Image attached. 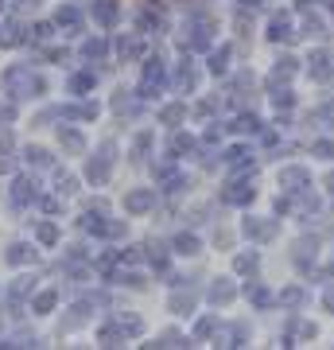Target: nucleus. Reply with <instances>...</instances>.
Instances as JSON below:
<instances>
[{
	"label": "nucleus",
	"instance_id": "nucleus-9",
	"mask_svg": "<svg viewBox=\"0 0 334 350\" xmlns=\"http://www.w3.org/2000/svg\"><path fill=\"white\" fill-rule=\"evenodd\" d=\"M152 202H156V195H152V191H133V195L124 199V206H128L133 214H144V211L152 206Z\"/></svg>",
	"mask_w": 334,
	"mask_h": 350
},
{
	"label": "nucleus",
	"instance_id": "nucleus-6",
	"mask_svg": "<svg viewBox=\"0 0 334 350\" xmlns=\"http://www.w3.org/2000/svg\"><path fill=\"white\" fill-rule=\"evenodd\" d=\"M55 308H59V292H55V288H43V292L31 296V312L36 315H51Z\"/></svg>",
	"mask_w": 334,
	"mask_h": 350
},
{
	"label": "nucleus",
	"instance_id": "nucleus-5",
	"mask_svg": "<svg viewBox=\"0 0 334 350\" xmlns=\"http://www.w3.org/2000/svg\"><path fill=\"white\" fill-rule=\"evenodd\" d=\"M117 16H121L117 0H94V20H98L101 27H113L117 24Z\"/></svg>",
	"mask_w": 334,
	"mask_h": 350
},
{
	"label": "nucleus",
	"instance_id": "nucleus-18",
	"mask_svg": "<svg viewBox=\"0 0 334 350\" xmlns=\"http://www.w3.org/2000/svg\"><path fill=\"white\" fill-rule=\"evenodd\" d=\"M55 191H59V195H74V191H78V179H74V175H62V172H59V187H55Z\"/></svg>",
	"mask_w": 334,
	"mask_h": 350
},
{
	"label": "nucleus",
	"instance_id": "nucleus-13",
	"mask_svg": "<svg viewBox=\"0 0 334 350\" xmlns=\"http://www.w3.org/2000/svg\"><path fill=\"white\" fill-rule=\"evenodd\" d=\"M59 140H62V148H70V152L86 148V140H82V133H78V129H59Z\"/></svg>",
	"mask_w": 334,
	"mask_h": 350
},
{
	"label": "nucleus",
	"instance_id": "nucleus-21",
	"mask_svg": "<svg viewBox=\"0 0 334 350\" xmlns=\"http://www.w3.org/2000/svg\"><path fill=\"white\" fill-rule=\"evenodd\" d=\"M8 167H12V163H8V160H0V175H4V172H8Z\"/></svg>",
	"mask_w": 334,
	"mask_h": 350
},
{
	"label": "nucleus",
	"instance_id": "nucleus-12",
	"mask_svg": "<svg viewBox=\"0 0 334 350\" xmlns=\"http://www.w3.org/2000/svg\"><path fill=\"white\" fill-rule=\"evenodd\" d=\"M24 160L31 163V167H51V152H47V148H36V144H27V148H24Z\"/></svg>",
	"mask_w": 334,
	"mask_h": 350
},
{
	"label": "nucleus",
	"instance_id": "nucleus-1",
	"mask_svg": "<svg viewBox=\"0 0 334 350\" xmlns=\"http://www.w3.org/2000/svg\"><path fill=\"white\" fill-rule=\"evenodd\" d=\"M0 90L8 94V98H43L47 94V82L31 70V66H24V63H12V66H4L0 70Z\"/></svg>",
	"mask_w": 334,
	"mask_h": 350
},
{
	"label": "nucleus",
	"instance_id": "nucleus-11",
	"mask_svg": "<svg viewBox=\"0 0 334 350\" xmlns=\"http://www.w3.org/2000/svg\"><path fill=\"white\" fill-rule=\"evenodd\" d=\"M36 241H39V245H47V250H51V245H59V226H55V222H39L36 226Z\"/></svg>",
	"mask_w": 334,
	"mask_h": 350
},
{
	"label": "nucleus",
	"instance_id": "nucleus-15",
	"mask_svg": "<svg viewBox=\"0 0 334 350\" xmlns=\"http://www.w3.org/2000/svg\"><path fill=\"white\" fill-rule=\"evenodd\" d=\"M24 39H27V36H24V27L16 24V20L4 27V31H0V43H4V47H16V43H24Z\"/></svg>",
	"mask_w": 334,
	"mask_h": 350
},
{
	"label": "nucleus",
	"instance_id": "nucleus-4",
	"mask_svg": "<svg viewBox=\"0 0 334 350\" xmlns=\"http://www.w3.org/2000/svg\"><path fill=\"white\" fill-rule=\"evenodd\" d=\"M27 296H36V280L31 276H20V280H12V288H8V308H20V300H27Z\"/></svg>",
	"mask_w": 334,
	"mask_h": 350
},
{
	"label": "nucleus",
	"instance_id": "nucleus-19",
	"mask_svg": "<svg viewBox=\"0 0 334 350\" xmlns=\"http://www.w3.org/2000/svg\"><path fill=\"white\" fill-rule=\"evenodd\" d=\"M27 31H31V39H39V43H43V39H51V31H55V24H31Z\"/></svg>",
	"mask_w": 334,
	"mask_h": 350
},
{
	"label": "nucleus",
	"instance_id": "nucleus-16",
	"mask_svg": "<svg viewBox=\"0 0 334 350\" xmlns=\"http://www.w3.org/2000/svg\"><path fill=\"white\" fill-rule=\"evenodd\" d=\"M82 55H86V59H101V55H105V39H86Z\"/></svg>",
	"mask_w": 334,
	"mask_h": 350
},
{
	"label": "nucleus",
	"instance_id": "nucleus-14",
	"mask_svg": "<svg viewBox=\"0 0 334 350\" xmlns=\"http://www.w3.org/2000/svg\"><path fill=\"white\" fill-rule=\"evenodd\" d=\"M89 86H94V75H89V70H78V75H70V82H66L70 94H86Z\"/></svg>",
	"mask_w": 334,
	"mask_h": 350
},
{
	"label": "nucleus",
	"instance_id": "nucleus-3",
	"mask_svg": "<svg viewBox=\"0 0 334 350\" xmlns=\"http://www.w3.org/2000/svg\"><path fill=\"white\" fill-rule=\"evenodd\" d=\"M31 261H36V245L31 241H12L8 253H4V265H12V269H24Z\"/></svg>",
	"mask_w": 334,
	"mask_h": 350
},
{
	"label": "nucleus",
	"instance_id": "nucleus-10",
	"mask_svg": "<svg viewBox=\"0 0 334 350\" xmlns=\"http://www.w3.org/2000/svg\"><path fill=\"white\" fill-rule=\"evenodd\" d=\"M109 163H113V156H101V160H89V167H86L89 183H105V179H109Z\"/></svg>",
	"mask_w": 334,
	"mask_h": 350
},
{
	"label": "nucleus",
	"instance_id": "nucleus-17",
	"mask_svg": "<svg viewBox=\"0 0 334 350\" xmlns=\"http://www.w3.org/2000/svg\"><path fill=\"white\" fill-rule=\"evenodd\" d=\"M175 250H179V253H198V238H191V234H179V238H175Z\"/></svg>",
	"mask_w": 334,
	"mask_h": 350
},
{
	"label": "nucleus",
	"instance_id": "nucleus-7",
	"mask_svg": "<svg viewBox=\"0 0 334 350\" xmlns=\"http://www.w3.org/2000/svg\"><path fill=\"white\" fill-rule=\"evenodd\" d=\"M55 24L66 27V31H78V27H82V12H78L74 4H62L59 12H55Z\"/></svg>",
	"mask_w": 334,
	"mask_h": 350
},
{
	"label": "nucleus",
	"instance_id": "nucleus-22",
	"mask_svg": "<svg viewBox=\"0 0 334 350\" xmlns=\"http://www.w3.org/2000/svg\"><path fill=\"white\" fill-rule=\"evenodd\" d=\"M0 8H4V0H0Z\"/></svg>",
	"mask_w": 334,
	"mask_h": 350
},
{
	"label": "nucleus",
	"instance_id": "nucleus-8",
	"mask_svg": "<svg viewBox=\"0 0 334 350\" xmlns=\"http://www.w3.org/2000/svg\"><path fill=\"white\" fill-rule=\"evenodd\" d=\"M156 86H163V63L160 59H152L148 66H144V82H140V90L148 94V90H156Z\"/></svg>",
	"mask_w": 334,
	"mask_h": 350
},
{
	"label": "nucleus",
	"instance_id": "nucleus-2",
	"mask_svg": "<svg viewBox=\"0 0 334 350\" xmlns=\"http://www.w3.org/2000/svg\"><path fill=\"white\" fill-rule=\"evenodd\" d=\"M8 199H12L16 211H24V206H31V202L39 199V191H36V183H31L27 175H16L12 183H8Z\"/></svg>",
	"mask_w": 334,
	"mask_h": 350
},
{
	"label": "nucleus",
	"instance_id": "nucleus-20",
	"mask_svg": "<svg viewBox=\"0 0 334 350\" xmlns=\"http://www.w3.org/2000/svg\"><path fill=\"white\" fill-rule=\"evenodd\" d=\"M179 117H183V109H179V105H167V109H163V121H179Z\"/></svg>",
	"mask_w": 334,
	"mask_h": 350
}]
</instances>
